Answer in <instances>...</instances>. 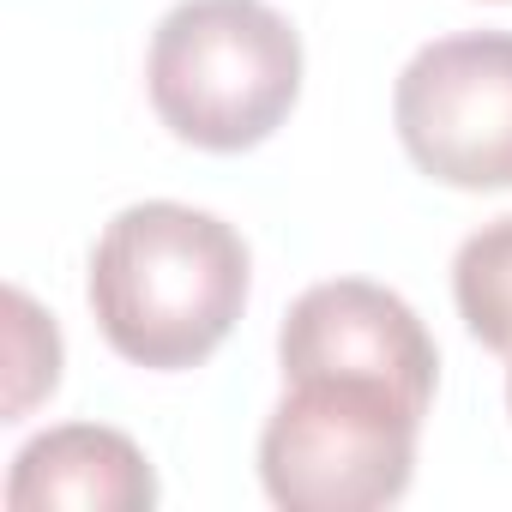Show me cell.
<instances>
[{"mask_svg":"<svg viewBox=\"0 0 512 512\" xmlns=\"http://www.w3.org/2000/svg\"><path fill=\"white\" fill-rule=\"evenodd\" d=\"M422 416L404 392L356 374L284 380L260 434V482L290 512H374L416 476Z\"/></svg>","mask_w":512,"mask_h":512,"instance_id":"3","label":"cell"},{"mask_svg":"<svg viewBox=\"0 0 512 512\" xmlns=\"http://www.w3.org/2000/svg\"><path fill=\"white\" fill-rule=\"evenodd\" d=\"M253 284L247 241L181 199L109 217L91 247V314L109 350L151 374L199 368L241 320Z\"/></svg>","mask_w":512,"mask_h":512,"instance_id":"1","label":"cell"},{"mask_svg":"<svg viewBox=\"0 0 512 512\" xmlns=\"http://www.w3.org/2000/svg\"><path fill=\"white\" fill-rule=\"evenodd\" d=\"M452 302L482 350L512 356V217H494L464 235L452 260Z\"/></svg>","mask_w":512,"mask_h":512,"instance_id":"7","label":"cell"},{"mask_svg":"<svg viewBox=\"0 0 512 512\" xmlns=\"http://www.w3.org/2000/svg\"><path fill=\"white\" fill-rule=\"evenodd\" d=\"M278 362H284V380H308V374L380 380L404 392L416 410H428L440 386V350L428 326L404 296L368 278H332L302 290L284 314Z\"/></svg>","mask_w":512,"mask_h":512,"instance_id":"5","label":"cell"},{"mask_svg":"<svg viewBox=\"0 0 512 512\" xmlns=\"http://www.w3.org/2000/svg\"><path fill=\"white\" fill-rule=\"evenodd\" d=\"M506 362H512V356H506ZM506 410H512V368H506Z\"/></svg>","mask_w":512,"mask_h":512,"instance_id":"9","label":"cell"},{"mask_svg":"<svg viewBox=\"0 0 512 512\" xmlns=\"http://www.w3.org/2000/svg\"><path fill=\"white\" fill-rule=\"evenodd\" d=\"M13 512H145L157 506L151 458L103 422H67L37 434L7 476Z\"/></svg>","mask_w":512,"mask_h":512,"instance_id":"6","label":"cell"},{"mask_svg":"<svg viewBox=\"0 0 512 512\" xmlns=\"http://www.w3.org/2000/svg\"><path fill=\"white\" fill-rule=\"evenodd\" d=\"M410 163L458 193L512 187V31H464L410 55L392 91Z\"/></svg>","mask_w":512,"mask_h":512,"instance_id":"4","label":"cell"},{"mask_svg":"<svg viewBox=\"0 0 512 512\" xmlns=\"http://www.w3.org/2000/svg\"><path fill=\"white\" fill-rule=\"evenodd\" d=\"M145 85L181 145L253 151L302 97V37L266 0H181L151 31Z\"/></svg>","mask_w":512,"mask_h":512,"instance_id":"2","label":"cell"},{"mask_svg":"<svg viewBox=\"0 0 512 512\" xmlns=\"http://www.w3.org/2000/svg\"><path fill=\"white\" fill-rule=\"evenodd\" d=\"M7 308H13V392H7V422H19L61 380V332H55V320L37 314V302L25 290H13Z\"/></svg>","mask_w":512,"mask_h":512,"instance_id":"8","label":"cell"}]
</instances>
